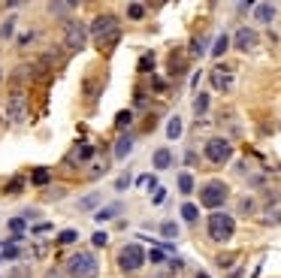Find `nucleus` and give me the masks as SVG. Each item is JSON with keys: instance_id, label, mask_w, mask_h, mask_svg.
<instances>
[{"instance_id": "nucleus-1", "label": "nucleus", "mask_w": 281, "mask_h": 278, "mask_svg": "<svg viewBox=\"0 0 281 278\" xmlns=\"http://www.w3.org/2000/svg\"><path fill=\"white\" fill-rule=\"evenodd\" d=\"M233 233H236V218L230 215V212H212L209 215V221H206V236L212 242H218V245H227L230 239H233Z\"/></svg>"}, {"instance_id": "nucleus-2", "label": "nucleus", "mask_w": 281, "mask_h": 278, "mask_svg": "<svg viewBox=\"0 0 281 278\" xmlns=\"http://www.w3.org/2000/svg\"><path fill=\"white\" fill-rule=\"evenodd\" d=\"M67 275L70 278H97L100 275V260L94 251H76L67 260Z\"/></svg>"}, {"instance_id": "nucleus-3", "label": "nucleus", "mask_w": 281, "mask_h": 278, "mask_svg": "<svg viewBox=\"0 0 281 278\" xmlns=\"http://www.w3.org/2000/svg\"><path fill=\"white\" fill-rule=\"evenodd\" d=\"M227 200H230V187L221 179H212V182H206L203 187H199V206H206L212 212H221V206Z\"/></svg>"}, {"instance_id": "nucleus-4", "label": "nucleus", "mask_w": 281, "mask_h": 278, "mask_svg": "<svg viewBox=\"0 0 281 278\" xmlns=\"http://www.w3.org/2000/svg\"><path fill=\"white\" fill-rule=\"evenodd\" d=\"M145 260H148V251H145L139 242H127L121 251H118V257H115L118 269H121L124 275H130V272H139V269L145 266Z\"/></svg>"}, {"instance_id": "nucleus-5", "label": "nucleus", "mask_w": 281, "mask_h": 278, "mask_svg": "<svg viewBox=\"0 0 281 278\" xmlns=\"http://www.w3.org/2000/svg\"><path fill=\"white\" fill-rule=\"evenodd\" d=\"M203 154H206V161L215 164V167H224L233 161V142L224 139V136H209L203 142Z\"/></svg>"}, {"instance_id": "nucleus-6", "label": "nucleus", "mask_w": 281, "mask_h": 278, "mask_svg": "<svg viewBox=\"0 0 281 278\" xmlns=\"http://www.w3.org/2000/svg\"><path fill=\"white\" fill-rule=\"evenodd\" d=\"M6 118L9 124H24L27 121V94L21 88H12L6 97Z\"/></svg>"}, {"instance_id": "nucleus-7", "label": "nucleus", "mask_w": 281, "mask_h": 278, "mask_svg": "<svg viewBox=\"0 0 281 278\" xmlns=\"http://www.w3.org/2000/svg\"><path fill=\"white\" fill-rule=\"evenodd\" d=\"M233 85H236V70H233V67L218 64V67L209 70V88H212V91L227 94V91H233Z\"/></svg>"}, {"instance_id": "nucleus-8", "label": "nucleus", "mask_w": 281, "mask_h": 278, "mask_svg": "<svg viewBox=\"0 0 281 278\" xmlns=\"http://www.w3.org/2000/svg\"><path fill=\"white\" fill-rule=\"evenodd\" d=\"M85 43H88V27L79 18H67V24H64V46L79 52V49H85Z\"/></svg>"}, {"instance_id": "nucleus-9", "label": "nucleus", "mask_w": 281, "mask_h": 278, "mask_svg": "<svg viewBox=\"0 0 281 278\" xmlns=\"http://www.w3.org/2000/svg\"><path fill=\"white\" fill-rule=\"evenodd\" d=\"M91 36L97 43H109V39H118V18L115 15H97L91 21Z\"/></svg>"}, {"instance_id": "nucleus-10", "label": "nucleus", "mask_w": 281, "mask_h": 278, "mask_svg": "<svg viewBox=\"0 0 281 278\" xmlns=\"http://www.w3.org/2000/svg\"><path fill=\"white\" fill-rule=\"evenodd\" d=\"M233 46H236L239 52H254V49L260 46V33H257L254 27H239L236 36H233Z\"/></svg>"}, {"instance_id": "nucleus-11", "label": "nucleus", "mask_w": 281, "mask_h": 278, "mask_svg": "<svg viewBox=\"0 0 281 278\" xmlns=\"http://www.w3.org/2000/svg\"><path fill=\"white\" fill-rule=\"evenodd\" d=\"M251 15H254L257 24H272L275 15H278V6L275 3H254L251 6Z\"/></svg>"}, {"instance_id": "nucleus-12", "label": "nucleus", "mask_w": 281, "mask_h": 278, "mask_svg": "<svg viewBox=\"0 0 281 278\" xmlns=\"http://www.w3.org/2000/svg\"><path fill=\"white\" fill-rule=\"evenodd\" d=\"M133 142H136V133H121V136H118V142H115V148H112V157H115V161H124V157L133 151Z\"/></svg>"}, {"instance_id": "nucleus-13", "label": "nucleus", "mask_w": 281, "mask_h": 278, "mask_svg": "<svg viewBox=\"0 0 281 278\" xmlns=\"http://www.w3.org/2000/svg\"><path fill=\"white\" fill-rule=\"evenodd\" d=\"M94 157V145H88V142H76V148H73V154L67 157L70 164H88Z\"/></svg>"}, {"instance_id": "nucleus-14", "label": "nucleus", "mask_w": 281, "mask_h": 278, "mask_svg": "<svg viewBox=\"0 0 281 278\" xmlns=\"http://www.w3.org/2000/svg\"><path fill=\"white\" fill-rule=\"evenodd\" d=\"M151 164H154V170H170L173 167V151L170 148H157L151 154Z\"/></svg>"}, {"instance_id": "nucleus-15", "label": "nucleus", "mask_w": 281, "mask_h": 278, "mask_svg": "<svg viewBox=\"0 0 281 278\" xmlns=\"http://www.w3.org/2000/svg\"><path fill=\"white\" fill-rule=\"evenodd\" d=\"M124 212V203H112V206H103L97 215H94V221H100V224H106V221H112V218H118Z\"/></svg>"}, {"instance_id": "nucleus-16", "label": "nucleus", "mask_w": 281, "mask_h": 278, "mask_svg": "<svg viewBox=\"0 0 281 278\" xmlns=\"http://www.w3.org/2000/svg\"><path fill=\"white\" fill-rule=\"evenodd\" d=\"M209 106H212L209 91H199V94L193 97V115H206V112H209Z\"/></svg>"}, {"instance_id": "nucleus-17", "label": "nucleus", "mask_w": 281, "mask_h": 278, "mask_svg": "<svg viewBox=\"0 0 281 278\" xmlns=\"http://www.w3.org/2000/svg\"><path fill=\"white\" fill-rule=\"evenodd\" d=\"M179 215H182L185 224H196V218H199V206H196V203H182Z\"/></svg>"}, {"instance_id": "nucleus-18", "label": "nucleus", "mask_w": 281, "mask_h": 278, "mask_svg": "<svg viewBox=\"0 0 281 278\" xmlns=\"http://www.w3.org/2000/svg\"><path fill=\"white\" fill-rule=\"evenodd\" d=\"M182 130H185L182 115H173V118H170V124H167V139H173V142H176V139L182 136Z\"/></svg>"}, {"instance_id": "nucleus-19", "label": "nucleus", "mask_w": 281, "mask_h": 278, "mask_svg": "<svg viewBox=\"0 0 281 278\" xmlns=\"http://www.w3.org/2000/svg\"><path fill=\"white\" fill-rule=\"evenodd\" d=\"M130 124H133V112H130V109H121V112L115 115V127H118V130H124V133H127Z\"/></svg>"}, {"instance_id": "nucleus-20", "label": "nucleus", "mask_w": 281, "mask_h": 278, "mask_svg": "<svg viewBox=\"0 0 281 278\" xmlns=\"http://www.w3.org/2000/svg\"><path fill=\"white\" fill-rule=\"evenodd\" d=\"M227 49H230V33H221V36L215 39V46H212V58H224Z\"/></svg>"}, {"instance_id": "nucleus-21", "label": "nucleus", "mask_w": 281, "mask_h": 278, "mask_svg": "<svg viewBox=\"0 0 281 278\" xmlns=\"http://www.w3.org/2000/svg\"><path fill=\"white\" fill-rule=\"evenodd\" d=\"M176 185H179V190H182L185 196L193 193V176H190V173H179V182H176Z\"/></svg>"}, {"instance_id": "nucleus-22", "label": "nucleus", "mask_w": 281, "mask_h": 278, "mask_svg": "<svg viewBox=\"0 0 281 278\" xmlns=\"http://www.w3.org/2000/svg\"><path fill=\"white\" fill-rule=\"evenodd\" d=\"M127 18L130 21H142L145 18V6L142 3H127Z\"/></svg>"}, {"instance_id": "nucleus-23", "label": "nucleus", "mask_w": 281, "mask_h": 278, "mask_svg": "<svg viewBox=\"0 0 281 278\" xmlns=\"http://www.w3.org/2000/svg\"><path fill=\"white\" fill-rule=\"evenodd\" d=\"M254 209H257L254 196H242V200H239V212H242V215H254Z\"/></svg>"}, {"instance_id": "nucleus-24", "label": "nucleus", "mask_w": 281, "mask_h": 278, "mask_svg": "<svg viewBox=\"0 0 281 278\" xmlns=\"http://www.w3.org/2000/svg\"><path fill=\"white\" fill-rule=\"evenodd\" d=\"M160 233H164L167 239H179V224L176 221H164L160 224Z\"/></svg>"}, {"instance_id": "nucleus-25", "label": "nucleus", "mask_w": 281, "mask_h": 278, "mask_svg": "<svg viewBox=\"0 0 281 278\" xmlns=\"http://www.w3.org/2000/svg\"><path fill=\"white\" fill-rule=\"evenodd\" d=\"M73 9H76V3H49V12L52 15H67Z\"/></svg>"}, {"instance_id": "nucleus-26", "label": "nucleus", "mask_w": 281, "mask_h": 278, "mask_svg": "<svg viewBox=\"0 0 281 278\" xmlns=\"http://www.w3.org/2000/svg\"><path fill=\"white\" fill-rule=\"evenodd\" d=\"M203 52H206V39H203V36H193V39H190V55L199 58Z\"/></svg>"}, {"instance_id": "nucleus-27", "label": "nucleus", "mask_w": 281, "mask_h": 278, "mask_svg": "<svg viewBox=\"0 0 281 278\" xmlns=\"http://www.w3.org/2000/svg\"><path fill=\"white\" fill-rule=\"evenodd\" d=\"M30 182H33V185L39 187V185H49V182H52V176H49V170H33Z\"/></svg>"}, {"instance_id": "nucleus-28", "label": "nucleus", "mask_w": 281, "mask_h": 278, "mask_svg": "<svg viewBox=\"0 0 281 278\" xmlns=\"http://www.w3.org/2000/svg\"><path fill=\"white\" fill-rule=\"evenodd\" d=\"M79 239V233L76 230H64V233H58V245H73Z\"/></svg>"}, {"instance_id": "nucleus-29", "label": "nucleus", "mask_w": 281, "mask_h": 278, "mask_svg": "<svg viewBox=\"0 0 281 278\" xmlns=\"http://www.w3.org/2000/svg\"><path fill=\"white\" fill-rule=\"evenodd\" d=\"M260 224H266V227H275V224H281V209H272V212H266V218H260Z\"/></svg>"}, {"instance_id": "nucleus-30", "label": "nucleus", "mask_w": 281, "mask_h": 278, "mask_svg": "<svg viewBox=\"0 0 281 278\" xmlns=\"http://www.w3.org/2000/svg\"><path fill=\"white\" fill-rule=\"evenodd\" d=\"M97 203H100V193H88V196L79 200V209H94Z\"/></svg>"}, {"instance_id": "nucleus-31", "label": "nucleus", "mask_w": 281, "mask_h": 278, "mask_svg": "<svg viewBox=\"0 0 281 278\" xmlns=\"http://www.w3.org/2000/svg\"><path fill=\"white\" fill-rule=\"evenodd\" d=\"M151 203H154V206H164V203H167V187H154Z\"/></svg>"}, {"instance_id": "nucleus-32", "label": "nucleus", "mask_w": 281, "mask_h": 278, "mask_svg": "<svg viewBox=\"0 0 281 278\" xmlns=\"http://www.w3.org/2000/svg\"><path fill=\"white\" fill-rule=\"evenodd\" d=\"M136 187H148V190H154L157 182H154V176H139V179H136Z\"/></svg>"}, {"instance_id": "nucleus-33", "label": "nucleus", "mask_w": 281, "mask_h": 278, "mask_svg": "<svg viewBox=\"0 0 281 278\" xmlns=\"http://www.w3.org/2000/svg\"><path fill=\"white\" fill-rule=\"evenodd\" d=\"M21 187H24V179H21V176H15V179L6 185V193H21Z\"/></svg>"}, {"instance_id": "nucleus-34", "label": "nucleus", "mask_w": 281, "mask_h": 278, "mask_svg": "<svg viewBox=\"0 0 281 278\" xmlns=\"http://www.w3.org/2000/svg\"><path fill=\"white\" fill-rule=\"evenodd\" d=\"M91 242H94V248H103V245L109 242V236H106V233L100 230V233H94V236H91Z\"/></svg>"}, {"instance_id": "nucleus-35", "label": "nucleus", "mask_w": 281, "mask_h": 278, "mask_svg": "<svg viewBox=\"0 0 281 278\" xmlns=\"http://www.w3.org/2000/svg\"><path fill=\"white\" fill-rule=\"evenodd\" d=\"M151 67H154V55H145L139 61V73H151Z\"/></svg>"}, {"instance_id": "nucleus-36", "label": "nucleus", "mask_w": 281, "mask_h": 278, "mask_svg": "<svg viewBox=\"0 0 281 278\" xmlns=\"http://www.w3.org/2000/svg\"><path fill=\"white\" fill-rule=\"evenodd\" d=\"M127 185H130V173H124V176L115 179V190H127Z\"/></svg>"}, {"instance_id": "nucleus-37", "label": "nucleus", "mask_w": 281, "mask_h": 278, "mask_svg": "<svg viewBox=\"0 0 281 278\" xmlns=\"http://www.w3.org/2000/svg\"><path fill=\"white\" fill-rule=\"evenodd\" d=\"M148 260H151V263H167V251H160V248H154V251L148 254Z\"/></svg>"}, {"instance_id": "nucleus-38", "label": "nucleus", "mask_w": 281, "mask_h": 278, "mask_svg": "<svg viewBox=\"0 0 281 278\" xmlns=\"http://www.w3.org/2000/svg\"><path fill=\"white\" fill-rule=\"evenodd\" d=\"M151 91H160V94H164V91H167V82H164L160 76H151Z\"/></svg>"}, {"instance_id": "nucleus-39", "label": "nucleus", "mask_w": 281, "mask_h": 278, "mask_svg": "<svg viewBox=\"0 0 281 278\" xmlns=\"http://www.w3.org/2000/svg\"><path fill=\"white\" fill-rule=\"evenodd\" d=\"M91 167H94V170H91V173H88V176H91V179H97V176H103V173H106V170H109V167H106V164H103V161H97V164H91Z\"/></svg>"}, {"instance_id": "nucleus-40", "label": "nucleus", "mask_w": 281, "mask_h": 278, "mask_svg": "<svg viewBox=\"0 0 281 278\" xmlns=\"http://www.w3.org/2000/svg\"><path fill=\"white\" fill-rule=\"evenodd\" d=\"M12 30H15V21L9 18V21H6L3 27H0V36H3V39H9V36H12Z\"/></svg>"}, {"instance_id": "nucleus-41", "label": "nucleus", "mask_w": 281, "mask_h": 278, "mask_svg": "<svg viewBox=\"0 0 281 278\" xmlns=\"http://www.w3.org/2000/svg\"><path fill=\"white\" fill-rule=\"evenodd\" d=\"M9 230H12V233H21V230H24V218H12V221H9Z\"/></svg>"}, {"instance_id": "nucleus-42", "label": "nucleus", "mask_w": 281, "mask_h": 278, "mask_svg": "<svg viewBox=\"0 0 281 278\" xmlns=\"http://www.w3.org/2000/svg\"><path fill=\"white\" fill-rule=\"evenodd\" d=\"M3 257L15 260V257H18V248H15V245H6V248H3Z\"/></svg>"}, {"instance_id": "nucleus-43", "label": "nucleus", "mask_w": 281, "mask_h": 278, "mask_svg": "<svg viewBox=\"0 0 281 278\" xmlns=\"http://www.w3.org/2000/svg\"><path fill=\"white\" fill-rule=\"evenodd\" d=\"M170 263H173V269H176V272H182V269H185V266H187V263H185V260H182V257H173V260H170Z\"/></svg>"}, {"instance_id": "nucleus-44", "label": "nucleus", "mask_w": 281, "mask_h": 278, "mask_svg": "<svg viewBox=\"0 0 281 278\" xmlns=\"http://www.w3.org/2000/svg\"><path fill=\"white\" fill-rule=\"evenodd\" d=\"M218 263H221L224 269H230V263H233V257H230V254H221V257H218Z\"/></svg>"}, {"instance_id": "nucleus-45", "label": "nucleus", "mask_w": 281, "mask_h": 278, "mask_svg": "<svg viewBox=\"0 0 281 278\" xmlns=\"http://www.w3.org/2000/svg\"><path fill=\"white\" fill-rule=\"evenodd\" d=\"M46 278H64V272H58V269H52V272H46Z\"/></svg>"}, {"instance_id": "nucleus-46", "label": "nucleus", "mask_w": 281, "mask_h": 278, "mask_svg": "<svg viewBox=\"0 0 281 278\" xmlns=\"http://www.w3.org/2000/svg\"><path fill=\"white\" fill-rule=\"evenodd\" d=\"M196 278H209V275H206V272H196Z\"/></svg>"}, {"instance_id": "nucleus-47", "label": "nucleus", "mask_w": 281, "mask_h": 278, "mask_svg": "<svg viewBox=\"0 0 281 278\" xmlns=\"http://www.w3.org/2000/svg\"><path fill=\"white\" fill-rule=\"evenodd\" d=\"M0 82H3V70H0Z\"/></svg>"}]
</instances>
